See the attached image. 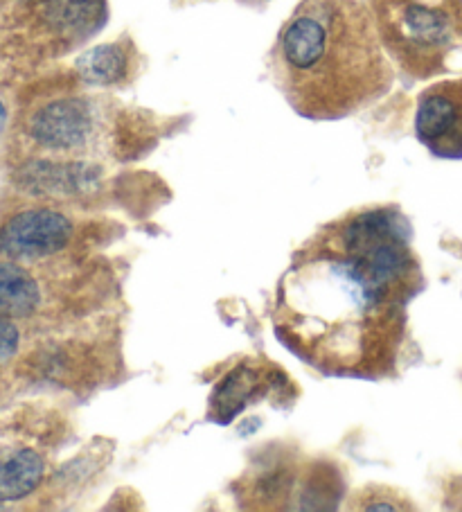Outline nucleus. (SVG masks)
<instances>
[{"label":"nucleus","mask_w":462,"mask_h":512,"mask_svg":"<svg viewBox=\"0 0 462 512\" xmlns=\"http://www.w3.org/2000/svg\"><path fill=\"white\" fill-rule=\"evenodd\" d=\"M408 222L393 208L352 213L293 255L273 300L275 337L327 377L397 370L406 307L422 287Z\"/></svg>","instance_id":"f257e3e1"},{"label":"nucleus","mask_w":462,"mask_h":512,"mask_svg":"<svg viewBox=\"0 0 462 512\" xmlns=\"http://www.w3.org/2000/svg\"><path fill=\"white\" fill-rule=\"evenodd\" d=\"M271 73L289 107L318 122L372 107L395 82L368 0H300L271 48Z\"/></svg>","instance_id":"f03ea898"},{"label":"nucleus","mask_w":462,"mask_h":512,"mask_svg":"<svg viewBox=\"0 0 462 512\" xmlns=\"http://www.w3.org/2000/svg\"><path fill=\"white\" fill-rule=\"evenodd\" d=\"M379 39L411 79H433L462 66V0H368Z\"/></svg>","instance_id":"7ed1b4c3"},{"label":"nucleus","mask_w":462,"mask_h":512,"mask_svg":"<svg viewBox=\"0 0 462 512\" xmlns=\"http://www.w3.org/2000/svg\"><path fill=\"white\" fill-rule=\"evenodd\" d=\"M413 127L433 156L462 158V75L426 86L417 95Z\"/></svg>","instance_id":"20e7f679"},{"label":"nucleus","mask_w":462,"mask_h":512,"mask_svg":"<svg viewBox=\"0 0 462 512\" xmlns=\"http://www.w3.org/2000/svg\"><path fill=\"white\" fill-rule=\"evenodd\" d=\"M30 136L52 152H86L100 138V118L84 97H61L37 109Z\"/></svg>","instance_id":"39448f33"},{"label":"nucleus","mask_w":462,"mask_h":512,"mask_svg":"<svg viewBox=\"0 0 462 512\" xmlns=\"http://www.w3.org/2000/svg\"><path fill=\"white\" fill-rule=\"evenodd\" d=\"M73 222L59 210L32 208L0 228V255L10 260H41L66 249Z\"/></svg>","instance_id":"423d86ee"},{"label":"nucleus","mask_w":462,"mask_h":512,"mask_svg":"<svg viewBox=\"0 0 462 512\" xmlns=\"http://www.w3.org/2000/svg\"><path fill=\"white\" fill-rule=\"evenodd\" d=\"M266 382H271V375L262 373L251 364H242L221 379L210 400V418L228 425L230 420L242 413L248 402L262 391Z\"/></svg>","instance_id":"0eeeda50"},{"label":"nucleus","mask_w":462,"mask_h":512,"mask_svg":"<svg viewBox=\"0 0 462 512\" xmlns=\"http://www.w3.org/2000/svg\"><path fill=\"white\" fill-rule=\"evenodd\" d=\"M133 59H136V50L127 39H120L97 46L79 57L77 73L88 84L115 86L127 82L133 73Z\"/></svg>","instance_id":"6e6552de"},{"label":"nucleus","mask_w":462,"mask_h":512,"mask_svg":"<svg viewBox=\"0 0 462 512\" xmlns=\"http://www.w3.org/2000/svg\"><path fill=\"white\" fill-rule=\"evenodd\" d=\"M43 16L66 37H91L106 21V0H43Z\"/></svg>","instance_id":"1a4fd4ad"},{"label":"nucleus","mask_w":462,"mask_h":512,"mask_svg":"<svg viewBox=\"0 0 462 512\" xmlns=\"http://www.w3.org/2000/svg\"><path fill=\"white\" fill-rule=\"evenodd\" d=\"M46 463L34 449L0 454V503L19 501L39 488Z\"/></svg>","instance_id":"9d476101"},{"label":"nucleus","mask_w":462,"mask_h":512,"mask_svg":"<svg viewBox=\"0 0 462 512\" xmlns=\"http://www.w3.org/2000/svg\"><path fill=\"white\" fill-rule=\"evenodd\" d=\"M41 289L28 271L16 264L0 262V316L23 319L37 312Z\"/></svg>","instance_id":"9b49d317"},{"label":"nucleus","mask_w":462,"mask_h":512,"mask_svg":"<svg viewBox=\"0 0 462 512\" xmlns=\"http://www.w3.org/2000/svg\"><path fill=\"white\" fill-rule=\"evenodd\" d=\"M359 503H354L352 508H361V510H408L411 506L404 503V499H399V494L393 492L390 488H381V485H375V488H368L366 492H361L357 497Z\"/></svg>","instance_id":"f8f14e48"},{"label":"nucleus","mask_w":462,"mask_h":512,"mask_svg":"<svg viewBox=\"0 0 462 512\" xmlns=\"http://www.w3.org/2000/svg\"><path fill=\"white\" fill-rule=\"evenodd\" d=\"M19 341H21L19 328L3 316V319H0V361H7L16 355V350H19Z\"/></svg>","instance_id":"ddd939ff"},{"label":"nucleus","mask_w":462,"mask_h":512,"mask_svg":"<svg viewBox=\"0 0 462 512\" xmlns=\"http://www.w3.org/2000/svg\"><path fill=\"white\" fill-rule=\"evenodd\" d=\"M5 118V109H3V104H0V120Z\"/></svg>","instance_id":"4468645a"}]
</instances>
